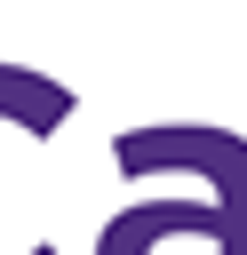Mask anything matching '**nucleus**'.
I'll return each instance as SVG.
<instances>
[{
    "mask_svg": "<svg viewBox=\"0 0 247 255\" xmlns=\"http://www.w3.org/2000/svg\"><path fill=\"white\" fill-rule=\"evenodd\" d=\"M112 167L135 183L175 175V191L120 207L96 231V255H247V135L207 120H151L112 135Z\"/></svg>",
    "mask_w": 247,
    "mask_h": 255,
    "instance_id": "nucleus-1",
    "label": "nucleus"
}]
</instances>
